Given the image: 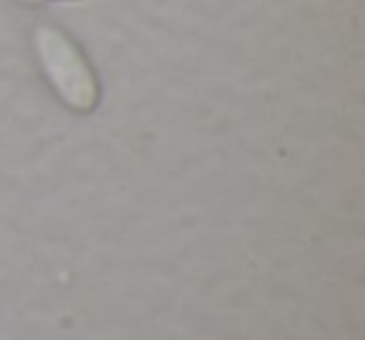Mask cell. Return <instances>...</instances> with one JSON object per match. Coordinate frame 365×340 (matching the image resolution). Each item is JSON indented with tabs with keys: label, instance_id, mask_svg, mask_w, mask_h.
Instances as JSON below:
<instances>
[{
	"label": "cell",
	"instance_id": "cell-1",
	"mask_svg": "<svg viewBox=\"0 0 365 340\" xmlns=\"http://www.w3.org/2000/svg\"><path fill=\"white\" fill-rule=\"evenodd\" d=\"M36 48L46 78L68 108L93 113L101 103V86L86 53L68 33L56 26L36 28Z\"/></svg>",
	"mask_w": 365,
	"mask_h": 340
}]
</instances>
